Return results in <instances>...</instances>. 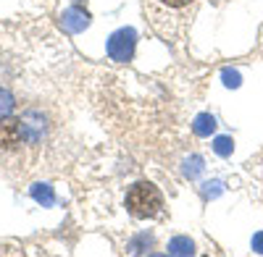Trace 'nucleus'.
Returning a JSON list of instances; mask_svg holds the SVG:
<instances>
[{
    "label": "nucleus",
    "instance_id": "1",
    "mask_svg": "<svg viewBox=\"0 0 263 257\" xmlns=\"http://www.w3.org/2000/svg\"><path fill=\"white\" fill-rule=\"evenodd\" d=\"M161 205H163L161 191L153 186L150 181H140V184H135V186L129 189V195H126V210H129L135 218H140V221L158 216Z\"/></svg>",
    "mask_w": 263,
    "mask_h": 257
},
{
    "label": "nucleus",
    "instance_id": "2",
    "mask_svg": "<svg viewBox=\"0 0 263 257\" xmlns=\"http://www.w3.org/2000/svg\"><path fill=\"white\" fill-rule=\"evenodd\" d=\"M135 45H137V32L135 29H119L111 34V39H108V55H111V60L116 63H126L132 60V55H135Z\"/></svg>",
    "mask_w": 263,
    "mask_h": 257
},
{
    "label": "nucleus",
    "instance_id": "3",
    "mask_svg": "<svg viewBox=\"0 0 263 257\" xmlns=\"http://www.w3.org/2000/svg\"><path fill=\"white\" fill-rule=\"evenodd\" d=\"M27 142L24 118H3L0 121V149H18Z\"/></svg>",
    "mask_w": 263,
    "mask_h": 257
},
{
    "label": "nucleus",
    "instance_id": "4",
    "mask_svg": "<svg viewBox=\"0 0 263 257\" xmlns=\"http://www.w3.org/2000/svg\"><path fill=\"white\" fill-rule=\"evenodd\" d=\"M61 27H63L66 32H71V34H79V32H84L87 27H90V13L82 11V8H69V11H63Z\"/></svg>",
    "mask_w": 263,
    "mask_h": 257
},
{
    "label": "nucleus",
    "instance_id": "5",
    "mask_svg": "<svg viewBox=\"0 0 263 257\" xmlns=\"http://www.w3.org/2000/svg\"><path fill=\"white\" fill-rule=\"evenodd\" d=\"M29 195L34 202H40L42 207H53L55 205V195H53V186L50 184H34L29 189Z\"/></svg>",
    "mask_w": 263,
    "mask_h": 257
},
{
    "label": "nucleus",
    "instance_id": "6",
    "mask_svg": "<svg viewBox=\"0 0 263 257\" xmlns=\"http://www.w3.org/2000/svg\"><path fill=\"white\" fill-rule=\"evenodd\" d=\"M192 132H195L197 137H211V134L216 132V118H213L211 113H200V116L192 121Z\"/></svg>",
    "mask_w": 263,
    "mask_h": 257
},
{
    "label": "nucleus",
    "instance_id": "7",
    "mask_svg": "<svg viewBox=\"0 0 263 257\" xmlns=\"http://www.w3.org/2000/svg\"><path fill=\"white\" fill-rule=\"evenodd\" d=\"M195 252V244L190 237H174L168 242V254H177V257H184V254H192Z\"/></svg>",
    "mask_w": 263,
    "mask_h": 257
},
{
    "label": "nucleus",
    "instance_id": "8",
    "mask_svg": "<svg viewBox=\"0 0 263 257\" xmlns=\"http://www.w3.org/2000/svg\"><path fill=\"white\" fill-rule=\"evenodd\" d=\"M182 170H184V176H187V179L200 176V170H203V158H200V155H192V158H187Z\"/></svg>",
    "mask_w": 263,
    "mask_h": 257
},
{
    "label": "nucleus",
    "instance_id": "9",
    "mask_svg": "<svg viewBox=\"0 0 263 257\" xmlns=\"http://www.w3.org/2000/svg\"><path fill=\"white\" fill-rule=\"evenodd\" d=\"M213 149L221 158H227V155H232V149H234V142H232V137H216L213 139Z\"/></svg>",
    "mask_w": 263,
    "mask_h": 257
},
{
    "label": "nucleus",
    "instance_id": "10",
    "mask_svg": "<svg viewBox=\"0 0 263 257\" xmlns=\"http://www.w3.org/2000/svg\"><path fill=\"white\" fill-rule=\"evenodd\" d=\"M11 111H13V95H11L8 90L0 87V121L8 118V113H11Z\"/></svg>",
    "mask_w": 263,
    "mask_h": 257
},
{
    "label": "nucleus",
    "instance_id": "11",
    "mask_svg": "<svg viewBox=\"0 0 263 257\" xmlns=\"http://www.w3.org/2000/svg\"><path fill=\"white\" fill-rule=\"evenodd\" d=\"M221 191H224V184H221V181H208V184H203V197H205V200L218 197Z\"/></svg>",
    "mask_w": 263,
    "mask_h": 257
},
{
    "label": "nucleus",
    "instance_id": "12",
    "mask_svg": "<svg viewBox=\"0 0 263 257\" xmlns=\"http://www.w3.org/2000/svg\"><path fill=\"white\" fill-rule=\"evenodd\" d=\"M221 79H224L227 87H232V90H237L239 84H242V76H239L237 71H232V69H224V71H221Z\"/></svg>",
    "mask_w": 263,
    "mask_h": 257
},
{
    "label": "nucleus",
    "instance_id": "13",
    "mask_svg": "<svg viewBox=\"0 0 263 257\" xmlns=\"http://www.w3.org/2000/svg\"><path fill=\"white\" fill-rule=\"evenodd\" d=\"M163 6H168V8H184V6H190L192 0H161Z\"/></svg>",
    "mask_w": 263,
    "mask_h": 257
},
{
    "label": "nucleus",
    "instance_id": "14",
    "mask_svg": "<svg viewBox=\"0 0 263 257\" xmlns=\"http://www.w3.org/2000/svg\"><path fill=\"white\" fill-rule=\"evenodd\" d=\"M253 249H255L258 254H263V231H258L255 237H253Z\"/></svg>",
    "mask_w": 263,
    "mask_h": 257
}]
</instances>
